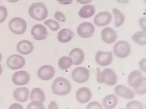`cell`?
<instances>
[{
  "mask_svg": "<svg viewBox=\"0 0 146 109\" xmlns=\"http://www.w3.org/2000/svg\"><path fill=\"white\" fill-rule=\"evenodd\" d=\"M52 90L54 94L64 96L70 92L71 86L70 83L67 79L63 77H59L54 80Z\"/></svg>",
  "mask_w": 146,
  "mask_h": 109,
  "instance_id": "cell-1",
  "label": "cell"
},
{
  "mask_svg": "<svg viewBox=\"0 0 146 109\" xmlns=\"http://www.w3.org/2000/svg\"><path fill=\"white\" fill-rule=\"evenodd\" d=\"M29 14L33 19L41 21L48 16V11L46 6L41 2L33 3L29 7Z\"/></svg>",
  "mask_w": 146,
  "mask_h": 109,
  "instance_id": "cell-2",
  "label": "cell"
},
{
  "mask_svg": "<svg viewBox=\"0 0 146 109\" xmlns=\"http://www.w3.org/2000/svg\"><path fill=\"white\" fill-rule=\"evenodd\" d=\"M117 77L116 74L112 69L107 68L102 72L98 69V72L97 81L99 83H105L109 86H114L117 83Z\"/></svg>",
  "mask_w": 146,
  "mask_h": 109,
  "instance_id": "cell-3",
  "label": "cell"
},
{
  "mask_svg": "<svg viewBox=\"0 0 146 109\" xmlns=\"http://www.w3.org/2000/svg\"><path fill=\"white\" fill-rule=\"evenodd\" d=\"M9 28L15 35L23 34L27 28V24L25 20L19 17H15L11 20L9 23Z\"/></svg>",
  "mask_w": 146,
  "mask_h": 109,
  "instance_id": "cell-4",
  "label": "cell"
},
{
  "mask_svg": "<svg viewBox=\"0 0 146 109\" xmlns=\"http://www.w3.org/2000/svg\"><path fill=\"white\" fill-rule=\"evenodd\" d=\"M130 46L127 42L120 41L115 43L113 48L114 52L117 57L124 59L130 53Z\"/></svg>",
  "mask_w": 146,
  "mask_h": 109,
  "instance_id": "cell-5",
  "label": "cell"
},
{
  "mask_svg": "<svg viewBox=\"0 0 146 109\" xmlns=\"http://www.w3.org/2000/svg\"><path fill=\"white\" fill-rule=\"evenodd\" d=\"M90 76L89 70L84 67H78L72 71L71 77L73 80L79 83H83L88 80Z\"/></svg>",
  "mask_w": 146,
  "mask_h": 109,
  "instance_id": "cell-6",
  "label": "cell"
},
{
  "mask_svg": "<svg viewBox=\"0 0 146 109\" xmlns=\"http://www.w3.org/2000/svg\"><path fill=\"white\" fill-rule=\"evenodd\" d=\"M95 28L92 24L88 22H84L80 24L77 28L78 35L84 38L91 37L95 33Z\"/></svg>",
  "mask_w": 146,
  "mask_h": 109,
  "instance_id": "cell-7",
  "label": "cell"
},
{
  "mask_svg": "<svg viewBox=\"0 0 146 109\" xmlns=\"http://www.w3.org/2000/svg\"><path fill=\"white\" fill-rule=\"evenodd\" d=\"M7 64L12 70L21 69L25 65V59L19 55H13L8 58Z\"/></svg>",
  "mask_w": 146,
  "mask_h": 109,
  "instance_id": "cell-8",
  "label": "cell"
},
{
  "mask_svg": "<svg viewBox=\"0 0 146 109\" xmlns=\"http://www.w3.org/2000/svg\"><path fill=\"white\" fill-rule=\"evenodd\" d=\"M30 77L28 73L24 70L15 72L12 77V82L17 86H23L29 82Z\"/></svg>",
  "mask_w": 146,
  "mask_h": 109,
  "instance_id": "cell-9",
  "label": "cell"
},
{
  "mask_svg": "<svg viewBox=\"0 0 146 109\" xmlns=\"http://www.w3.org/2000/svg\"><path fill=\"white\" fill-rule=\"evenodd\" d=\"M55 74V70L54 67L50 65H44L38 69L37 72L38 77L44 81L51 79Z\"/></svg>",
  "mask_w": 146,
  "mask_h": 109,
  "instance_id": "cell-10",
  "label": "cell"
},
{
  "mask_svg": "<svg viewBox=\"0 0 146 109\" xmlns=\"http://www.w3.org/2000/svg\"><path fill=\"white\" fill-rule=\"evenodd\" d=\"M111 52H103L98 51L96 55V63L101 66H106L111 63L112 61Z\"/></svg>",
  "mask_w": 146,
  "mask_h": 109,
  "instance_id": "cell-11",
  "label": "cell"
},
{
  "mask_svg": "<svg viewBox=\"0 0 146 109\" xmlns=\"http://www.w3.org/2000/svg\"><path fill=\"white\" fill-rule=\"evenodd\" d=\"M31 35L36 40H42L47 38L48 32L46 28L41 24H37L33 27Z\"/></svg>",
  "mask_w": 146,
  "mask_h": 109,
  "instance_id": "cell-12",
  "label": "cell"
},
{
  "mask_svg": "<svg viewBox=\"0 0 146 109\" xmlns=\"http://www.w3.org/2000/svg\"><path fill=\"white\" fill-rule=\"evenodd\" d=\"M112 16L110 12L102 11L96 15L94 19L95 24L98 26H105L108 25L111 21Z\"/></svg>",
  "mask_w": 146,
  "mask_h": 109,
  "instance_id": "cell-13",
  "label": "cell"
},
{
  "mask_svg": "<svg viewBox=\"0 0 146 109\" xmlns=\"http://www.w3.org/2000/svg\"><path fill=\"white\" fill-rule=\"evenodd\" d=\"M101 36L102 40L107 44L114 43L118 37L116 31L110 27L106 28L102 30Z\"/></svg>",
  "mask_w": 146,
  "mask_h": 109,
  "instance_id": "cell-14",
  "label": "cell"
},
{
  "mask_svg": "<svg viewBox=\"0 0 146 109\" xmlns=\"http://www.w3.org/2000/svg\"><path fill=\"white\" fill-rule=\"evenodd\" d=\"M76 96L80 103L85 104L91 100L92 92L89 89L84 87L78 90L76 92Z\"/></svg>",
  "mask_w": 146,
  "mask_h": 109,
  "instance_id": "cell-15",
  "label": "cell"
},
{
  "mask_svg": "<svg viewBox=\"0 0 146 109\" xmlns=\"http://www.w3.org/2000/svg\"><path fill=\"white\" fill-rule=\"evenodd\" d=\"M70 57L72 59L73 64L78 65L81 64L84 59V54L82 50L79 48L73 49L69 54Z\"/></svg>",
  "mask_w": 146,
  "mask_h": 109,
  "instance_id": "cell-16",
  "label": "cell"
},
{
  "mask_svg": "<svg viewBox=\"0 0 146 109\" xmlns=\"http://www.w3.org/2000/svg\"><path fill=\"white\" fill-rule=\"evenodd\" d=\"M34 50L33 43L28 40H22L17 45V50L19 53L24 55L30 54Z\"/></svg>",
  "mask_w": 146,
  "mask_h": 109,
  "instance_id": "cell-17",
  "label": "cell"
},
{
  "mask_svg": "<svg viewBox=\"0 0 146 109\" xmlns=\"http://www.w3.org/2000/svg\"><path fill=\"white\" fill-rule=\"evenodd\" d=\"M115 92L119 96L127 99H132L134 97V94L130 89L123 85H117L115 88Z\"/></svg>",
  "mask_w": 146,
  "mask_h": 109,
  "instance_id": "cell-18",
  "label": "cell"
},
{
  "mask_svg": "<svg viewBox=\"0 0 146 109\" xmlns=\"http://www.w3.org/2000/svg\"><path fill=\"white\" fill-rule=\"evenodd\" d=\"M29 90L26 87H19L15 89L13 92L15 99L21 103H24L29 98Z\"/></svg>",
  "mask_w": 146,
  "mask_h": 109,
  "instance_id": "cell-19",
  "label": "cell"
},
{
  "mask_svg": "<svg viewBox=\"0 0 146 109\" xmlns=\"http://www.w3.org/2000/svg\"><path fill=\"white\" fill-rule=\"evenodd\" d=\"M74 33L68 28L61 29L58 32L57 39L61 43H67L74 37Z\"/></svg>",
  "mask_w": 146,
  "mask_h": 109,
  "instance_id": "cell-20",
  "label": "cell"
},
{
  "mask_svg": "<svg viewBox=\"0 0 146 109\" xmlns=\"http://www.w3.org/2000/svg\"><path fill=\"white\" fill-rule=\"evenodd\" d=\"M96 12V9L93 5H88L83 6L79 11L78 14L82 18H88L93 16Z\"/></svg>",
  "mask_w": 146,
  "mask_h": 109,
  "instance_id": "cell-21",
  "label": "cell"
},
{
  "mask_svg": "<svg viewBox=\"0 0 146 109\" xmlns=\"http://www.w3.org/2000/svg\"><path fill=\"white\" fill-rule=\"evenodd\" d=\"M118 103V98L113 94H109L105 96L102 100V104L106 109H113Z\"/></svg>",
  "mask_w": 146,
  "mask_h": 109,
  "instance_id": "cell-22",
  "label": "cell"
},
{
  "mask_svg": "<svg viewBox=\"0 0 146 109\" xmlns=\"http://www.w3.org/2000/svg\"><path fill=\"white\" fill-rule=\"evenodd\" d=\"M142 77V74L140 71L134 70L129 74L128 79V82L131 87H134Z\"/></svg>",
  "mask_w": 146,
  "mask_h": 109,
  "instance_id": "cell-23",
  "label": "cell"
},
{
  "mask_svg": "<svg viewBox=\"0 0 146 109\" xmlns=\"http://www.w3.org/2000/svg\"><path fill=\"white\" fill-rule=\"evenodd\" d=\"M31 100H38L44 102L45 100V95L41 89L35 88L33 89L30 95Z\"/></svg>",
  "mask_w": 146,
  "mask_h": 109,
  "instance_id": "cell-24",
  "label": "cell"
},
{
  "mask_svg": "<svg viewBox=\"0 0 146 109\" xmlns=\"http://www.w3.org/2000/svg\"><path fill=\"white\" fill-rule=\"evenodd\" d=\"M132 40L137 44L144 46L146 44V32L145 31H139L132 36Z\"/></svg>",
  "mask_w": 146,
  "mask_h": 109,
  "instance_id": "cell-25",
  "label": "cell"
},
{
  "mask_svg": "<svg viewBox=\"0 0 146 109\" xmlns=\"http://www.w3.org/2000/svg\"><path fill=\"white\" fill-rule=\"evenodd\" d=\"M112 11L115 16V26L119 27L122 25L125 21V16L118 9H112Z\"/></svg>",
  "mask_w": 146,
  "mask_h": 109,
  "instance_id": "cell-26",
  "label": "cell"
},
{
  "mask_svg": "<svg viewBox=\"0 0 146 109\" xmlns=\"http://www.w3.org/2000/svg\"><path fill=\"white\" fill-rule=\"evenodd\" d=\"M73 64L72 59L70 57L64 56L61 57L58 61L59 67L63 70L68 69Z\"/></svg>",
  "mask_w": 146,
  "mask_h": 109,
  "instance_id": "cell-27",
  "label": "cell"
},
{
  "mask_svg": "<svg viewBox=\"0 0 146 109\" xmlns=\"http://www.w3.org/2000/svg\"><path fill=\"white\" fill-rule=\"evenodd\" d=\"M146 77H143L140 82L134 87V90L138 95H143L145 94L146 90Z\"/></svg>",
  "mask_w": 146,
  "mask_h": 109,
  "instance_id": "cell-28",
  "label": "cell"
},
{
  "mask_svg": "<svg viewBox=\"0 0 146 109\" xmlns=\"http://www.w3.org/2000/svg\"><path fill=\"white\" fill-rule=\"evenodd\" d=\"M44 24L54 32L58 31L60 28V25L59 23L53 20H47L44 22Z\"/></svg>",
  "mask_w": 146,
  "mask_h": 109,
  "instance_id": "cell-29",
  "label": "cell"
},
{
  "mask_svg": "<svg viewBox=\"0 0 146 109\" xmlns=\"http://www.w3.org/2000/svg\"><path fill=\"white\" fill-rule=\"evenodd\" d=\"M27 108L30 109H45L44 105L42 104V102L38 100H33L31 103L28 105Z\"/></svg>",
  "mask_w": 146,
  "mask_h": 109,
  "instance_id": "cell-30",
  "label": "cell"
},
{
  "mask_svg": "<svg viewBox=\"0 0 146 109\" xmlns=\"http://www.w3.org/2000/svg\"><path fill=\"white\" fill-rule=\"evenodd\" d=\"M126 108L127 109H143V105L140 102L133 101L127 104Z\"/></svg>",
  "mask_w": 146,
  "mask_h": 109,
  "instance_id": "cell-31",
  "label": "cell"
},
{
  "mask_svg": "<svg viewBox=\"0 0 146 109\" xmlns=\"http://www.w3.org/2000/svg\"><path fill=\"white\" fill-rule=\"evenodd\" d=\"M8 16V11L4 6H0V24L3 23L5 20Z\"/></svg>",
  "mask_w": 146,
  "mask_h": 109,
  "instance_id": "cell-32",
  "label": "cell"
},
{
  "mask_svg": "<svg viewBox=\"0 0 146 109\" xmlns=\"http://www.w3.org/2000/svg\"><path fill=\"white\" fill-rule=\"evenodd\" d=\"M55 18L60 22H64L66 20V18L64 15L60 11H57L55 13Z\"/></svg>",
  "mask_w": 146,
  "mask_h": 109,
  "instance_id": "cell-33",
  "label": "cell"
},
{
  "mask_svg": "<svg viewBox=\"0 0 146 109\" xmlns=\"http://www.w3.org/2000/svg\"><path fill=\"white\" fill-rule=\"evenodd\" d=\"M87 109H102V107L98 102L94 101L90 103L87 107Z\"/></svg>",
  "mask_w": 146,
  "mask_h": 109,
  "instance_id": "cell-34",
  "label": "cell"
},
{
  "mask_svg": "<svg viewBox=\"0 0 146 109\" xmlns=\"http://www.w3.org/2000/svg\"><path fill=\"white\" fill-rule=\"evenodd\" d=\"M60 4L64 5H69L72 4L73 0H57Z\"/></svg>",
  "mask_w": 146,
  "mask_h": 109,
  "instance_id": "cell-35",
  "label": "cell"
},
{
  "mask_svg": "<svg viewBox=\"0 0 146 109\" xmlns=\"http://www.w3.org/2000/svg\"><path fill=\"white\" fill-rule=\"evenodd\" d=\"M76 1L80 4H83V5L89 4L92 1V0H76Z\"/></svg>",
  "mask_w": 146,
  "mask_h": 109,
  "instance_id": "cell-36",
  "label": "cell"
},
{
  "mask_svg": "<svg viewBox=\"0 0 146 109\" xmlns=\"http://www.w3.org/2000/svg\"><path fill=\"white\" fill-rule=\"evenodd\" d=\"M140 23L141 26L142 28L145 31L146 28H144L143 25H144V26H146V25H145L146 24V18H142L141 19V20H140Z\"/></svg>",
  "mask_w": 146,
  "mask_h": 109,
  "instance_id": "cell-37",
  "label": "cell"
},
{
  "mask_svg": "<svg viewBox=\"0 0 146 109\" xmlns=\"http://www.w3.org/2000/svg\"><path fill=\"white\" fill-rule=\"evenodd\" d=\"M116 1L121 4H127L129 2V0H116Z\"/></svg>",
  "mask_w": 146,
  "mask_h": 109,
  "instance_id": "cell-38",
  "label": "cell"
},
{
  "mask_svg": "<svg viewBox=\"0 0 146 109\" xmlns=\"http://www.w3.org/2000/svg\"><path fill=\"white\" fill-rule=\"evenodd\" d=\"M9 109H23V107L20 105L19 104H17V105L16 106H10Z\"/></svg>",
  "mask_w": 146,
  "mask_h": 109,
  "instance_id": "cell-39",
  "label": "cell"
},
{
  "mask_svg": "<svg viewBox=\"0 0 146 109\" xmlns=\"http://www.w3.org/2000/svg\"><path fill=\"white\" fill-rule=\"evenodd\" d=\"M7 1H9L10 3H15L19 1V0H6Z\"/></svg>",
  "mask_w": 146,
  "mask_h": 109,
  "instance_id": "cell-40",
  "label": "cell"
},
{
  "mask_svg": "<svg viewBox=\"0 0 146 109\" xmlns=\"http://www.w3.org/2000/svg\"><path fill=\"white\" fill-rule=\"evenodd\" d=\"M2 73V68L1 66V65H0V75H1V74Z\"/></svg>",
  "mask_w": 146,
  "mask_h": 109,
  "instance_id": "cell-41",
  "label": "cell"
},
{
  "mask_svg": "<svg viewBox=\"0 0 146 109\" xmlns=\"http://www.w3.org/2000/svg\"><path fill=\"white\" fill-rule=\"evenodd\" d=\"M2 55H1V53H0V62H1V60H2Z\"/></svg>",
  "mask_w": 146,
  "mask_h": 109,
  "instance_id": "cell-42",
  "label": "cell"
},
{
  "mask_svg": "<svg viewBox=\"0 0 146 109\" xmlns=\"http://www.w3.org/2000/svg\"><path fill=\"white\" fill-rule=\"evenodd\" d=\"M1 0H0V4H1Z\"/></svg>",
  "mask_w": 146,
  "mask_h": 109,
  "instance_id": "cell-43",
  "label": "cell"
}]
</instances>
